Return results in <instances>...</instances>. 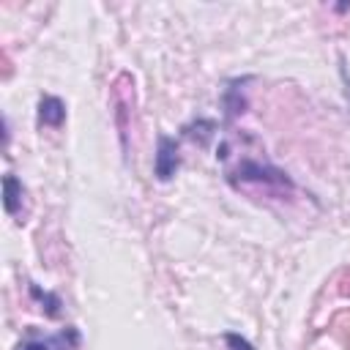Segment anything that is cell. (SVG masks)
Returning <instances> with one entry per match:
<instances>
[{"instance_id":"6da1fadb","label":"cell","mask_w":350,"mask_h":350,"mask_svg":"<svg viewBox=\"0 0 350 350\" xmlns=\"http://www.w3.org/2000/svg\"><path fill=\"white\" fill-rule=\"evenodd\" d=\"M227 180L235 189L262 186V191H268V194H290L293 191L290 175L284 170L273 167L271 161L257 159V156H243L232 167H227Z\"/></svg>"},{"instance_id":"8992f818","label":"cell","mask_w":350,"mask_h":350,"mask_svg":"<svg viewBox=\"0 0 350 350\" xmlns=\"http://www.w3.org/2000/svg\"><path fill=\"white\" fill-rule=\"evenodd\" d=\"M243 82H246V79H235V82H230V85H227V90H224V98H221V104H224V112H227V118H232V115L243 112V98L238 96V88H241Z\"/></svg>"},{"instance_id":"3957f363","label":"cell","mask_w":350,"mask_h":350,"mask_svg":"<svg viewBox=\"0 0 350 350\" xmlns=\"http://www.w3.org/2000/svg\"><path fill=\"white\" fill-rule=\"evenodd\" d=\"M77 342H79V334L77 328H66L55 336H27L19 350H77Z\"/></svg>"},{"instance_id":"ba28073f","label":"cell","mask_w":350,"mask_h":350,"mask_svg":"<svg viewBox=\"0 0 350 350\" xmlns=\"http://www.w3.org/2000/svg\"><path fill=\"white\" fill-rule=\"evenodd\" d=\"M224 345H227V350H254L252 342L243 339V336L235 334V331H227V334H224Z\"/></svg>"},{"instance_id":"52a82bcc","label":"cell","mask_w":350,"mask_h":350,"mask_svg":"<svg viewBox=\"0 0 350 350\" xmlns=\"http://www.w3.org/2000/svg\"><path fill=\"white\" fill-rule=\"evenodd\" d=\"M30 293H33V298H38L41 304H46V314H49V317H57V314H60V301H57L52 293H41L36 284H30Z\"/></svg>"},{"instance_id":"5b68a950","label":"cell","mask_w":350,"mask_h":350,"mask_svg":"<svg viewBox=\"0 0 350 350\" xmlns=\"http://www.w3.org/2000/svg\"><path fill=\"white\" fill-rule=\"evenodd\" d=\"M22 197H25V189H22V180L16 175H5L3 178V205L5 211L14 216L22 205Z\"/></svg>"},{"instance_id":"277c9868","label":"cell","mask_w":350,"mask_h":350,"mask_svg":"<svg viewBox=\"0 0 350 350\" xmlns=\"http://www.w3.org/2000/svg\"><path fill=\"white\" fill-rule=\"evenodd\" d=\"M66 120V104L57 96H41L38 98V123L49 129H60Z\"/></svg>"},{"instance_id":"7a4b0ae2","label":"cell","mask_w":350,"mask_h":350,"mask_svg":"<svg viewBox=\"0 0 350 350\" xmlns=\"http://www.w3.org/2000/svg\"><path fill=\"white\" fill-rule=\"evenodd\" d=\"M180 167V148L178 139L172 137H159V148H156V161H153V175L159 180H170Z\"/></svg>"}]
</instances>
